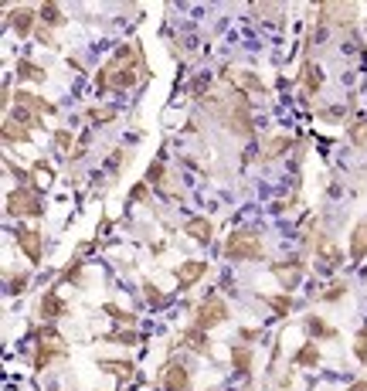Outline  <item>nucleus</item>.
<instances>
[{"mask_svg":"<svg viewBox=\"0 0 367 391\" xmlns=\"http://www.w3.org/2000/svg\"><path fill=\"white\" fill-rule=\"evenodd\" d=\"M34 21H38V10H34V7H17L14 17H10V28H14L17 38H28V34L34 31Z\"/></svg>","mask_w":367,"mask_h":391,"instance_id":"nucleus-15","label":"nucleus"},{"mask_svg":"<svg viewBox=\"0 0 367 391\" xmlns=\"http://www.w3.org/2000/svg\"><path fill=\"white\" fill-rule=\"evenodd\" d=\"M184 231H187V238H194L197 245H208L214 235V225L208 218H187V222H184Z\"/></svg>","mask_w":367,"mask_h":391,"instance_id":"nucleus-14","label":"nucleus"},{"mask_svg":"<svg viewBox=\"0 0 367 391\" xmlns=\"http://www.w3.org/2000/svg\"><path fill=\"white\" fill-rule=\"evenodd\" d=\"M143 286H147V290H143V293H147V299H150L153 306H160V303H163V293H160L153 283H143Z\"/></svg>","mask_w":367,"mask_h":391,"instance_id":"nucleus-40","label":"nucleus"},{"mask_svg":"<svg viewBox=\"0 0 367 391\" xmlns=\"http://www.w3.org/2000/svg\"><path fill=\"white\" fill-rule=\"evenodd\" d=\"M102 310H106V313H109V317H113L116 324H122V326H126V330H133V326H136V317H133V313H126V310H120L116 303H106Z\"/></svg>","mask_w":367,"mask_h":391,"instance_id":"nucleus-30","label":"nucleus"},{"mask_svg":"<svg viewBox=\"0 0 367 391\" xmlns=\"http://www.w3.org/2000/svg\"><path fill=\"white\" fill-rule=\"evenodd\" d=\"M231 364L238 374H252V347H245V344L231 347Z\"/></svg>","mask_w":367,"mask_h":391,"instance_id":"nucleus-23","label":"nucleus"},{"mask_svg":"<svg viewBox=\"0 0 367 391\" xmlns=\"http://www.w3.org/2000/svg\"><path fill=\"white\" fill-rule=\"evenodd\" d=\"M225 256L235 262H259L262 259V235L255 228H235L225 242Z\"/></svg>","mask_w":367,"mask_h":391,"instance_id":"nucleus-1","label":"nucleus"},{"mask_svg":"<svg viewBox=\"0 0 367 391\" xmlns=\"http://www.w3.org/2000/svg\"><path fill=\"white\" fill-rule=\"evenodd\" d=\"M354 354H357V360H361V364H367V326H361V330H357V340H354Z\"/></svg>","mask_w":367,"mask_h":391,"instance_id":"nucleus-35","label":"nucleus"},{"mask_svg":"<svg viewBox=\"0 0 367 391\" xmlns=\"http://www.w3.org/2000/svg\"><path fill=\"white\" fill-rule=\"evenodd\" d=\"M218 116L228 123V130L238 133V136H252L255 133V126H252V109H248L245 92H231L228 96V109H221Z\"/></svg>","mask_w":367,"mask_h":391,"instance_id":"nucleus-2","label":"nucleus"},{"mask_svg":"<svg viewBox=\"0 0 367 391\" xmlns=\"http://www.w3.org/2000/svg\"><path fill=\"white\" fill-rule=\"evenodd\" d=\"M34 170H38V174H44V181H48V177H55V170H51V163L48 160H38L34 163Z\"/></svg>","mask_w":367,"mask_h":391,"instance_id":"nucleus-42","label":"nucleus"},{"mask_svg":"<svg viewBox=\"0 0 367 391\" xmlns=\"http://www.w3.org/2000/svg\"><path fill=\"white\" fill-rule=\"evenodd\" d=\"M28 272H21V276H10V286H7V293L10 296H21V293H28Z\"/></svg>","mask_w":367,"mask_h":391,"instance_id":"nucleus-36","label":"nucleus"},{"mask_svg":"<svg viewBox=\"0 0 367 391\" xmlns=\"http://www.w3.org/2000/svg\"><path fill=\"white\" fill-rule=\"evenodd\" d=\"M10 119H17L21 126H28V130H38V126H44V116H38V113H31L24 106H17L14 113H10Z\"/></svg>","mask_w":367,"mask_h":391,"instance_id":"nucleus-26","label":"nucleus"},{"mask_svg":"<svg viewBox=\"0 0 367 391\" xmlns=\"http://www.w3.org/2000/svg\"><path fill=\"white\" fill-rule=\"evenodd\" d=\"M7 215L14 218H44V201L38 188H17L7 194Z\"/></svg>","mask_w":367,"mask_h":391,"instance_id":"nucleus-3","label":"nucleus"},{"mask_svg":"<svg viewBox=\"0 0 367 391\" xmlns=\"http://www.w3.org/2000/svg\"><path fill=\"white\" fill-rule=\"evenodd\" d=\"M38 310H41V320H44V324H51V320H58V317L68 313V306L61 303L58 290H48V293L41 296V306H38Z\"/></svg>","mask_w":367,"mask_h":391,"instance_id":"nucleus-12","label":"nucleus"},{"mask_svg":"<svg viewBox=\"0 0 367 391\" xmlns=\"http://www.w3.org/2000/svg\"><path fill=\"white\" fill-rule=\"evenodd\" d=\"M228 320V303L221 299V296H208V299H201V306H197V313H194V326L197 330H214V326H221Z\"/></svg>","mask_w":367,"mask_h":391,"instance_id":"nucleus-5","label":"nucleus"},{"mask_svg":"<svg viewBox=\"0 0 367 391\" xmlns=\"http://www.w3.org/2000/svg\"><path fill=\"white\" fill-rule=\"evenodd\" d=\"M181 340H184V347H190L194 354H211V340H208V333H204V330H197V326L184 330Z\"/></svg>","mask_w":367,"mask_h":391,"instance_id":"nucleus-16","label":"nucleus"},{"mask_svg":"<svg viewBox=\"0 0 367 391\" xmlns=\"http://www.w3.org/2000/svg\"><path fill=\"white\" fill-rule=\"evenodd\" d=\"M3 143H7V147H14V143H31V130L21 126L17 119L3 116Z\"/></svg>","mask_w":367,"mask_h":391,"instance_id":"nucleus-17","label":"nucleus"},{"mask_svg":"<svg viewBox=\"0 0 367 391\" xmlns=\"http://www.w3.org/2000/svg\"><path fill=\"white\" fill-rule=\"evenodd\" d=\"M14 72H17V82H44V68H38L28 58H21Z\"/></svg>","mask_w":367,"mask_h":391,"instance_id":"nucleus-22","label":"nucleus"},{"mask_svg":"<svg viewBox=\"0 0 367 391\" xmlns=\"http://www.w3.org/2000/svg\"><path fill=\"white\" fill-rule=\"evenodd\" d=\"M350 391H367V381H354V385H350Z\"/></svg>","mask_w":367,"mask_h":391,"instance_id":"nucleus-44","label":"nucleus"},{"mask_svg":"<svg viewBox=\"0 0 367 391\" xmlns=\"http://www.w3.org/2000/svg\"><path fill=\"white\" fill-rule=\"evenodd\" d=\"M347 296V286L343 283H330V290L323 293V303H336V299H343Z\"/></svg>","mask_w":367,"mask_h":391,"instance_id":"nucleus-38","label":"nucleus"},{"mask_svg":"<svg viewBox=\"0 0 367 391\" xmlns=\"http://www.w3.org/2000/svg\"><path fill=\"white\" fill-rule=\"evenodd\" d=\"M221 78L225 82H231V85H242L245 92H252V96H266L269 89H266V82L255 75V72H248V68H225L221 72Z\"/></svg>","mask_w":367,"mask_h":391,"instance_id":"nucleus-7","label":"nucleus"},{"mask_svg":"<svg viewBox=\"0 0 367 391\" xmlns=\"http://www.w3.org/2000/svg\"><path fill=\"white\" fill-rule=\"evenodd\" d=\"M187 385H190V371H187L184 364H177V360H170V364L163 367V388L167 391H187Z\"/></svg>","mask_w":367,"mask_h":391,"instance_id":"nucleus-10","label":"nucleus"},{"mask_svg":"<svg viewBox=\"0 0 367 391\" xmlns=\"http://www.w3.org/2000/svg\"><path fill=\"white\" fill-rule=\"evenodd\" d=\"M293 364H296V367H316V364H320V347H316V340H306L303 347L293 354Z\"/></svg>","mask_w":367,"mask_h":391,"instance_id":"nucleus-20","label":"nucleus"},{"mask_svg":"<svg viewBox=\"0 0 367 391\" xmlns=\"http://www.w3.org/2000/svg\"><path fill=\"white\" fill-rule=\"evenodd\" d=\"M51 143H55V150H61V153L72 157V130H55Z\"/></svg>","mask_w":367,"mask_h":391,"instance_id":"nucleus-34","label":"nucleus"},{"mask_svg":"<svg viewBox=\"0 0 367 391\" xmlns=\"http://www.w3.org/2000/svg\"><path fill=\"white\" fill-rule=\"evenodd\" d=\"M38 17H41L44 24H51V28H61V24H65V14H61L58 3H41V7H38Z\"/></svg>","mask_w":367,"mask_h":391,"instance_id":"nucleus-25","label":"nucleus"},{"mask_svg":"<svg viewBox=\"0 0 367 391\" xmlns=\"http://www.w3.org/2000/svg\"><path fill=\"white\" fill-rule=\"evenodd\" d=\"M34 340H38V351H34V371H44L55 358H65V340H61V333L51 324L44 326V330H38V333H34Z\"/></svg>","mask_w":367,"mask_h":391,"instance_id":"nucleus-4","label":"nucleus"},{"mask_svg":"<svg viewBox=\"0 0 367 391\" xmlns=\"http://www.w3.org/2000/svg\"><path fill=\"white\" fill-rule=\"evenodd\" d=\"M14 242H17V249L24 252V259H28L31 265H41V262H44V235L38 228L17 225V228H14Z\"/></svg>","mask_w":367,"mask_h":391,"instance_id":"nucleus-6","label":"nucleus"},{"mask_svg":"<svg viewBox=\"0 0 367 391\" xmlns=\"http://www.w3.org/2000/svg\"><path fill=\"white\" fill-rule=\"evenodd\" d=\"M89 153V136H82L79 143H75V150H72V160H82Z\"/></svg>","mask_w":367,"mask_h":391,"instance_id":"nucleus-39","label":"nucleus"},{"mask_svg":"<svg viewBox=\"0 0 367 391\" xmlns=\"http://www.w3.org/2000/svg\"><path fill=\"white\" fill-rule=\"evenodd\" d=\"M85 116H89V123H95V126H109V123H113L120 113H116L113 106H92Z\"/></svg>","mask_w":367,"mask_h":391,"instance_id":"nucleus-24","label":"nucleus"},{"mask_svg":"<svg viewBox=\"0 0 367 391\" xmlns=\"http://www.w3.org/2000/svg\"><path fill=\"white\" fill-rule=\"evenodd\" d=\"M259 299H262L269 310H275L279 317H286V313L293 310V296H289V293H286V296H259Z\"/></svg>","mask_w":367,"mask_h":391,"instance_id":"nucleus-27","label":"nucleus"},{"mask_svg":"<svg viewBox=\"0 0 367 391\" xmlns=\"http://www.w3.org/2000/svg\"><path fill=\"white\" fill-rule=\"evenodd\" d=\"M306 272V262L303 259H289V262H272V276L279 279V286L289 293L293 286H300V279H303Z\"/></svg>","mask_w":367,"mask_h":391,"instance_id":"nucleus-8","label":"nucleus"},{"mask_svg":"<svg viewBox=\"0 0 367 391\" xmlns=\"http://www.w3.org/2000/svg\"><path fill=\"white\" fill-rule=\"evenodd\" d=\"M7 170H10V174H14V177H17L21 184H31V174H28V170H21V167H14V163H10V160H7Z\"/></svg>","mask_w":367,"mask_h":391,"instance_id":"nucleus-41","label":"nucleus"},{"mask_svg":"<svg viewBox=\"0 0 367 391\" xmlns=\"http://www.w3.org/2000/svg\"><path fill=\"white\" fill-rule=\"evenodd\" d=\"M204 272H208V262L204 259H187V262H181V265L174 269V279L181 283V290H190Z\"/></svg>","mask_w":367,"mask_h":391,"instance_id":"nucleus-9","label":"nucleus"},{"mask_svg":"<svg viewBox=\"0 0 367 391\" xmlns=\"http://www.w3.org/2000/svg\"><path fill=\"white\" fill-rule=\"evenodd\" d=\"M367 256V222H357L350 231V262H361Z\"/></svg>","mask_w":367,"mask_h":391,"instance_id":"nucleus-18","label":"nucleus"},{"mask_svg":"<svg viewBox=\"0 0 367 391\" xmlns=\"http://www.w3.org/2000/svg\"><path fill=\"white\" fill-rule=\"evenodd\" d=\"M17 106H24V109L38 113V116H55V113H58V106H55V102H48L44 96H34V92H28V89H21V92H17Z\"/></svg>","mask_w":367,"mask_h":391,"instance_id":"nucleus-11","label":"nucleus"},{"mask_svg":"<svg viewBox=\"0 0 367 391\" xmlns=\"http://www.w3.org/2000/svg\"><path fill=\"white\" fill-rule=\"evenodd\" d=\"M347 136H350V143L354 147H367V119L361 116V119H354L350 126H347Z\"/></svg>","mask_w":367,"mask_h":391,"instance_id":"nucleus-29","label":"nucleus"},{"mask_svg":"<svg viewBox=\"0 0 367 391\" xmlns=\"http://www.w3.org/2000/svg\"><path fill=\"white\" fill-rule=\"evenodd\" d=\"M106 340L109 344H126V347H133V344H140V333L136 330H113V333H106Z\"/></svg>","mask_w":367,"mask_h":391,"instance_id":"nucleus-31","label":"nucleus"},{"mask_svg":"<svg viewBox=\"0 0 367 391\" xmlns=\"http://www.w3.org/2000/svg\"><path fill=\"white\" fill-rule=\"evenodd\" d=\"M163 174H167V170H163V160L150 163V170H147V184H150V188H163V181H167Z\"/></svg>","mask_w":367,"mask_h":391,"instance_id":"nucleus-33","label":"nucleus"},{"mask_svg":"<svg viewBox=\"0 0 367 391\" xmlns=\"http://www.w3.org/2000/svg\"><path fill=\"white\" fill-rule=\"evenodd\" d=\"M289 147H293V140H289V136H275L272 143L266 147V160H275V157H282V153H286Z\"/></svg>","mask_w":367,"mask_h":391,"instance_id":"nucleus-32","label":"nucleus"},{"mask_svg":"<svg viewBox=\"0 0 367 391\" xmlns=\"http://www.w3.org/2000/svg\"><path fill=\"white\" fill-rule=\"evenodd\" d=\"M303 326L309 333V340H336V330L327 320H320V317H306Z\"/></svg>","mask_w":367,"mask_h":391,"instance_id":"nucleus-19","label":"nucleus"},{"mask_svg":"<svg viewBox=\"0 0 367 391\" xmlns=\"http://www.w3.org/2000/svg\"><path fill=\"white\" fill-rule=\"evenodd\" d=\"M82 265H85V262L75 259V265H68V269L61 272V283H82Z\"/></svg>","mask_w":367,"mask_h":391,"instance_id":"nucleus-37","label":"nucleus"},{"mask_svg":"<svg viewBox=\"0 0 367 391\" xmlns=\"http://www.w3.org/2000/svg\"><path fill=\"white\" fill-rule=\"evenodd\" d=\"M316 259H323V265H330V269L343 262V252L336 249L334 238H330L327 231H320V235H316Z\"/></svg>","mask_w":367,"mask_h":391,"instance_id":"nucleus-13","label":"nucleus"},{"mask_svg":"<svg viewBox=\"0 0 367 391\" xmlns=\"http://www.w3.org/2000/svg\"><path fill=\"white\" fill-rule=\"evenodd\" d=\"M303 85L309 96H316L320 92V85H323V72H320V65H313V62H306L303 65Z\"/></svg>","mask_w":367,"mask_h":391,"instance_id":"nucleus-21","label":"nucleus"},{"mask_svg":"<svg viewBox=\"0 0 367 391\" xmlns=\"http://www.w3.org/2000/svg\"><path fill=\"white\" fill-rule=\"evenodd\" d=\"M147 191H150V184L143 181V184H136L133 188V201H147Z\"/></svg>","mask_w":367,"mask_h":391,"instance_id":"nucleus-43","label":"nucleus"},{"mask_svg":"<svg viewBox=\"0 0 367 391\" xmlns=\"http://www.w3.org/2000/svg\"><path fill=\"white\" fill-rule=\"evenodd\" d=\"M99 371L116 374V378H129V374H133V364H129V360H99Z\"/></svg>","mask_w":367,"mask_h":391,"instance_id":"nucleus-28","label":"nucleus"}]
</instances>
